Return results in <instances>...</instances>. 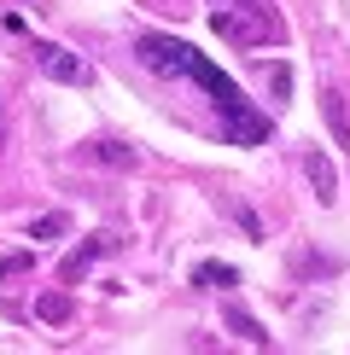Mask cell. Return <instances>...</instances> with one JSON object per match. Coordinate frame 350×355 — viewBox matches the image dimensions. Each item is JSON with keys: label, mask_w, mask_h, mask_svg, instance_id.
Segmentation results:
<instances>
[{"label": "cell", "mask_w": 350, "mask_h": 355, "mask_svg": "<svg viewBox=\"0 0 350 355\" xmlns=\"http://www.w3.org/2000/svg\"><path fill=\"white\" fill-rule=\"evenodd\" d=\"M210 29L222 41H233V47H269V41H281V18L269 6H240V0H222L210 12Z\"/></svg>", "instance_id": "1"}, {"label": "cell", "mask_w": 350, "mask_h": 355, "mask_svg": "<svg viewBox=\"0 0 350 355\" xmlns=\"http://www.w3.org/2000/svg\"><path fill=\"white\" fill-rule=\"evenodd\" d=\"M140 64L152 70V76H187V64H193V47L187 41H175V35H140Z\"/></svg>", "instance_id": "2"}, {"label": "cell", "mask_w": 350, "mask_h": 355, "mask_svg": "<svg viewBox=\"0 0 350 355\" xmlns=\"http://www.w3.org/2000/svg\"><path fill=\"white\" fill-rule=\"evenodd\" d=\"M35 64H41V76H47V82H70V87L88 82V64H82L70 47H58V41H41V47H35Z\"/></svg>", "instance_id": "3"}, {"label": "cell", "mask_w": 350, "mask_h": 355, "mask_svg": "<svg viewBox=\"0 0 350 355\" xmlns=\"http://www.w3.org/2000/svg\"><path fill=\"white\" fill-rule=\"evenodd\" d=\"M303 175H310V187H315V198H321V204L339 198V169L327 164V152H310V157H303Z\"/></svg>", "instance_id": "4"}, {"label": "cell", "mask_w": 350, "mask_h": 355, "mask_svg": "<svg viewBox=\"0 0 350 355\" xmlns=\"http://www.w3.org/2000/svg\"><path fill=\"white\" fill-rule=\"evenodd\" d=\"M321 116H327L333 140H339V146H350V116H344V105H339V94H321Z\"/></svg>", "instance_id": "5"}, {"label": "cell", "mask_w": 350, "mask_h": 355, "mask_svg": "<svg viewBox=\"0 0 350 355\" xmlns=\"http://www.w3.org/2000/svg\"><path fill=\"white\" fill-rule=\"evenodd\" d=\"M228 327H233V332H240V338H245V344H257V349H262V344H269V332H262V327H257V320H251V315H245V309H233V303H228Z\"/></svg>", "instance_id": "6"}, {"label": "cell", "mask_w": 350, "mask_h": 355, "mask_svg": "<svg viewBox=\"0 0 350 355\" xmlns=\"http://www.w3.org/2000/svg\"><path fill=\"white\" fill-rule=\"evenodd\" d=\"M106 245H111L106 233H94V239H88V245H82V250H76V257H70V262H65V268H58V274H65V279H76V274H82V268H88V262H94V257H99V250H106Z\"/></svg>", "instance_id": "7"}, {"label": "cell", "mask_w": 350, "mask_h": 355, "mask_svg": "<svg viewBox=\"0 0 350 355\" xmlns=\"http://www.w3.org/2000/svg\"><path fill=\"white\" fill-rule=\"evenodd\" d=\"M94 157H99V164H117V169H135V152H128L123 140H99Z\"/></svg>", "instance_id": "8"}, {"label": "cell", "mask_w": 350, "mask_h": 355, "mask_svg": "<svg viewBox=\"0 0 350 355\" xmlns=\"http://www.w3.org/2000/svg\"><path fill=\"white\" fill-rule=\"evenodd\" d=\"M199 286H240V274L228 262H199Z\"/></svg>", "instance_id": "9"}, {"label": "cell", "mask_w": 350, "mask_h": 355, "mask_svg": "<svg viewBox=\"0 0 350 355\" xmlns=\"http://www.w3.org/2000/svg\"><path fill=\"white\" fill-rule=\"evenodd\" d=\"M35 315H41V320H53V327H58V320H70V297H58V291H47V297L35 303Z\"/></svg>", "instance_id": "10"}, {"label": "cell", "mask_w": 350, "mask_h": 355, "mask_svg": "<svg viewBox=\"0 0 350 355\" xmlns=\"http://www.w3.org/2000/svg\"><path fill=\"white\" fill-rule=\"evenodd\" d=\"M65 233V216H41L35 227H29V239H58Z\"/></svg>", "instance_id": "11"}, {"label": "cell", "mask_w": 350, "mask_h": 355, "mask_svg": "<svg viewBox=\"0 0 350 355\" xmlns=\"http://www.w3.org/2000/svg\"><path fill=\"white\" fill-rule=\"evenodd\" d=\"M29 268V250H18V257H0V279H12V274H24Z\"/></svg>", "instance_id": "12"}]
</instances>
